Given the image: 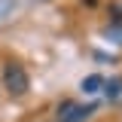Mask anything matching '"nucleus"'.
<instances>
[{
	"label": "nucleus",
	"instance_id": "nucleus-6",
	"mask_svg": "<svg viewBox=\"0 0 122 122\" xmlns=\"http://www.w3.org/2000/svg\"><path fill=\"white\" fill-rule=\"evenodd\" d=\"M12 9V0H0V18H3V12H9Z\"/></svg>",
	"mask_w": 122,
	"mask_h": 122
},
{
	"label": "nucleus",
	"instance_id": "nucleus-5",
	"mask_svg": "<svg viewBox=\"0 0 122 122\" xmlns=\"http://www.w3.org/2000/svg\"><path fill=\"white\" fill-rule=\"evenodd\" d=\"M104 34L110 37V40H113V43H122V25H119V28H107Z\"/></svg>",
	"mask_w": 122,
	"mask_h": 122
},
{
	"label": "nucleus",
	"instance_id": "nucleus-1",
	"mask_svg": "<svg viewBox=\"0 0 122 122\" xmlns=\"http://www.w3.org/2000/svg\"><path fill=\"white\" fill-rule=\"evenodd\" d=\"M3 89H6V95H12V98L28 95L30 79H28V73H25L21 64H15V61H6L3 64Z\"/></svg>",
	"mask_w": 122,
	"mask_h": 122
},
{
	"label": "nucleus",
	"instance_id": "nucleus-2",
	"mask_svg": "<svg viewBox=\"0 0 122 122\" xmlns=\"http://www.w3.org/2000/svg\"><path fill=\"white\" fill-rule=\"evenodd\" d=\"M95 110H98L95 101L86 104V107H82V104H73V101H61V104H58V119L61 122H86Z\"/></svg>",
	"mask_w": 122,
	"mask_h": 122
},
{
	"label": "nucleus",
	"instance_id": "nucleus-3",
	"mask_svg": "<svg viewBox=\"0 0 122 122\" xmlns=\"http://www.w3.org/2000/svg\"><path fill=\"white\" fill-rule=\"evenodd\" d=\"M79 89L86 92V95H95V92H101V89H104V76H101V73H89L82 82H79Z\"/></svg>",
	"mask_w": 122,
	"mask_h": 122
},
{
	"label": "nucleus",
	"instance_id": "nucleus-4",
	"mask_svg": "<svg viewBox=\"0 0 122 122\" xmlns=\"http://www.w3.org/2000/svg\"><path fill=\"white\" fill-rule=\"evenodd\" d=\"M104 92H107V101H116V98L122 95V76L104 79Z\"/></svg>",
	"mask_w": 122,
	"mask_h": 122
}]
</instances>
